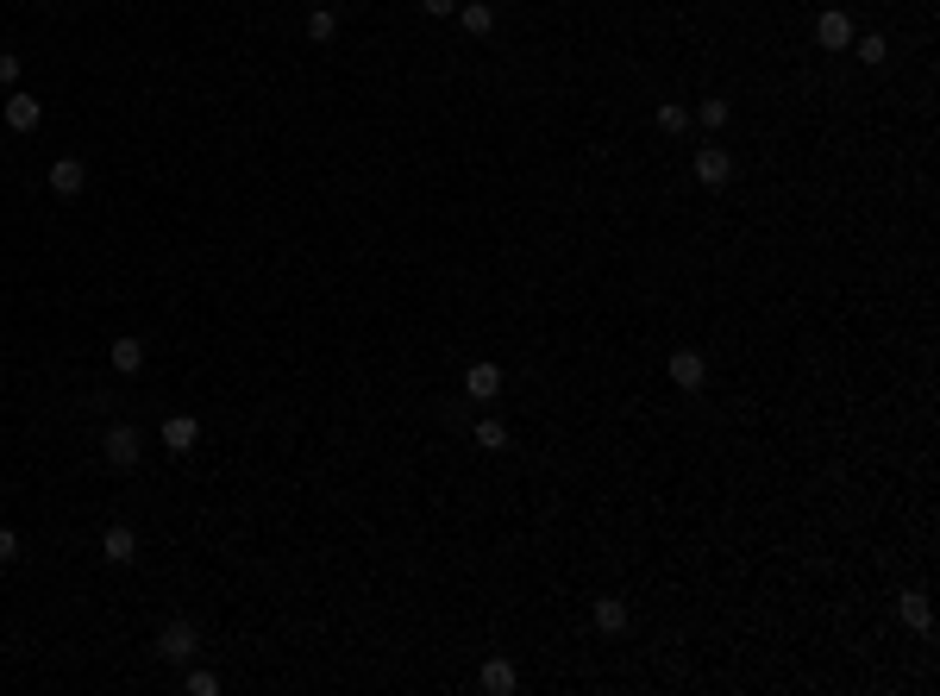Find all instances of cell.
<instances>
[{
    "label": "cell",
    "mask_w": 940,
    "mask_h": 696,
    "mask_svg": "<svg viewBox=\"0 0 940 696\" xmlns=\"http://www.w3.org/2000/svg\"><path fill=\"white\" fill-rule=\"evenodd\" d=\"M151 653H157L163 665H195V653H201V628H195V621H182V615H176V621H163L157 640H151Z\"/></svg>",
    "instance_id": "obj_1"
},
{
    "label": "cell",
    "mask_w": 940,
    "mask_h": 696,
    "mask_svg": "<svg viewBox=\"0 0 940 696\" xmlns=\"http://www.w3.org/2000/svg\"><path fill=\"white\" fill-rule=\"evenodd\" d=\"M101 458L113 464V471H132L138 458H145V427H132V421H113L101 433Z\"/></svg>",
    "instance_id": "obj_2"
},
{
    "label": "cell",
    "mask_w": 940,
    "mask_h": 696,
    "mask_svg": "<svg viewBox=\"0 0 940 696\" xmlns=\"http://www.w3.org/2000/svg\"><path fill=\"white\" fill-rule=\"evenodd\" d=\"M690 170H696L702 189H727V182H734V157H727L721 145H702V151L690 157Z\"/></svg>",
    "instance_id": "obj_3"
},
{
    "label": "cell",
    "mask_w": 940,
    "mask_h": 696,
    "mask_svg": "<svg viewBox=\"0 0 940 696\" xmlns=\"http://www.w3.org/2000/svg\"><path fill=\"white\" fill-rule=\"evenodd\" d=\"M82 189H88V164H82V157H57V164H51V195L57 201H76Z\"/></svg>",
    "instance_id": "obj_4"
},
{
    "label": "cell",
    "mask_w": 940,
    "mask_h": 696,
    "mask_svg": "<svg viewBox=\"0 0 940 696\" xmlns=\"http://www.w3.org/2000/svg\"><path fill=\"white\" fill-rule=\"evenodd\" d=\"M195 446H201V421H195V414H170V421H163V452L188 458Z\"/></svg>",
    "instance_id": "obj_5"
},
{
    "label": "cell",
    "mask_w": 940,
    "mask_h": 696,
    "mask_svg": "<svg viewBox=\"0 0 940 696\" xmlns=\"http://www.w3.org/2000/svg\"><path fill=\"white\" fill-rule=\"evenodd\" d=\"M101 559H107V565H132V559H138V533H132L126 521H113V527L101 533Z\"/></svg>",
    "instance_id": "obj_6"
},
{
    "label": "cell",
    "mask_w": 940,
    "mask_h": 696,
    "mask_svg": "<svg viewBox=\"0 0 940 696\" xmlns=\"http://www.w3.org/2000/svg\"><path fill=\"white\" fill-rule=\"evenodd\" d=\"M464 389H470V402H496L502 396V364H489V358L470 364L464 370Z\"/></svg>",
    "instance_id": "obj_7"
},
{
    "label": "cell",
    "mask_w": 940,
    "mask_h": 696,
    "mask_svg": "<svg viewBox=\"0 0 940 696\" xmlns=\"http://www.w3.org/2000/svg\"><path fill=\"white\" fill-rule=\"evenodd\" d=\"M0 113H7V126H13V132H32V126L44 120V101H38V95H26V88H13Z\"/></svg>",
    "instance_id": "obj_8"
},
{
    "label": "cell",
    "mask_w": 940,
    "mask_h": 696,
    "mask_svg": "<svg viewBox=\"0 0 940 696\" xmlns=\"http://www.w3.org/2000/svg\"><path fill=\"white\" fill-rule=\"evenodd\" d=\"M671 383L677 389H702L709 383V358L702 352H671Z\"/></svg>",
    "instance_id": "obj_9"
},
{
    "label": "cell",
    "mask_w": 940,
    "mask_h": 696,
    "mask_svg": "<svg viewBox=\"0 0 940 696\" xmlns=\"http://www.w3.org/2000/svg\"><path fill=\"white\" fill-rule=\"evenodd\" d=\"M477 684H483L489 696H514V684H521V671H514V659H483Z\"/></svg>",
    "instance_id": "obj_10"
},
{
    "label": "cell",
    "mask_w": 940,
    "mask_h": 696,
    "mask_svg": "<svg viewBox=\"0 0 940 696\" xmlns=\"http://www.w3.org/2000/svg\"><path fill=\"white\" fill-rule=\"evenodd\" d=\"M815 44L821 51H846V44H853V19L846 13H821L815 19Z\"/></svg>",
    "instance_id": "obj_11"
},
{
    "label": "cell",
    "mask_w": 940,
    "mask_h": 696,
    "mask_svg": "<svg viewBox=\"0 0 940 696\" xmlns=\"http://www.w3.org/2000/svg\"><path fill=\"white\" fill-rule=\"evenodd\" d=\"M590 621H596V634H608V640L627 634V602H621V596H602L596 609H590Z\"/></svg>",
    "instance_id": "obj_12"
},
{
    "label": "cell",
    "mask_w": 940,
    "mask_h": 696,
    "mask_svg": "<svg viewBox=\"0 0 940 696\" xmlns=\"http://www.w3.org/2000/svg\"><path fill=\"white\" fill-rule=\"evenodd\" d=\"M458 26H464L470 38H489V32H496V7H489V0H464V7H458Z\"/></svg>",
    "instance_id": "obj_13"
},
{
    "label": "cell",
    "mask_w": 940,
    "mask_h": 696,
    "mask_svg": "<svg viewBox=\"0 0 940 696\" xmlns=\"http://www.w3.org/2000/svg\"><path fill=\"white\" fill-rule=\"evenodd\" d=\"M107 358H113V370H126V377H138V370H145V339H113L107 345Z\"/></svg>",
    "instance_id": "obj_14"
},
{
    "label": "cell",
    "mask_w": 940,
    "mask_h": 696,
    "mask_svg": "<svg viewBox=\"0 0 940 696\" xmlns=\"http://www.w3.org/2000/svg\"><path fill=\"white\" fill-rule=\"evenodd\" d=\"M897 615L909 621L915 634H928V628H934V609H928V596H922V590H903V596H897Z\"/></svg>",
    "instance_id": "obj_15"
},
{
    "label": "cell",
    "mask_w": 940,
    "mask_h": 696,
    "mask_svg": "<svg viewBox=\"0 0 940 696\" xmlns=\"http://www.w3.org/2000/svg\"><path fill=\"white\" fill-rule=\"evenodd\" d=\"M846 51H853V57H859L865 69H884V63H890V44H884L878 32H865V38H853V44H846Z\"/></svg>",
    "instance_id": "obj_16"
},
{
    "label": "cell",
    "mask_w": 940,
    "mask_h": 696,
    "mask_svg": "<svg viewBox=\"0 0 940 696\" xmlns=\"http://www.w3.org/2000/svg\"><path fill=\"white\" fill-rule=\"evenodd\" d=\"M652 120H658V132H690V107L684 101H658Z\"/></svg>",
    "instance_id": "obj_17"
},
{
    "label": "cell",
    "mask_w": 940,
    "mask_h": 696,
    "mask_svg": "<svg viewBox=\"0 0 940 696\" xmlns=\"http://www.w3.org/2000/svg\"><path fill=\"white\" fill-rule=\"evenodd\" d=\"M333 32H339L333 7H314V13H308V38H314V44H333Z\"/></svg>",
    "instance_id": "obj_18"
},
{
    "label": "cell",
    "mask_w": 940,
    "mask_h": 696,
    "mask_svg": "<svg viewBox=\"0 0 940 696\" xmlns=\"http://www.w3.org/2000/svg\"><path fill=\"white\" fill-rule=\"evenodd\" d=\"M727 113H734V107H727L721 95H709V101H702V107H696V120H702V126H709V132H721V126H727Z\"/></svg>",
    "instance_id": "obj_19"
},
{
    "label": "cell",
    "mask_w": 940,
    "mask_h": 696,
    "mask_svg": "<svg viewBox=\"0 0 940 696\" xmlns=\"http://www.w3.org/2000/svg\"><path fill=\"white\" fill-rule=\"evenodd\" d=\"M477 446L483 452H508V427L502 421H477Z\"/></svg>",
    "instance_id": "obj_20"
},
{
    "label": "cell",
    "mask_w": 940,
    "mask_h": 696,
    "mask_svg": "<svg viewBox=\"0 0 940 696\" xmlns=\"http://www.w3.org/2000/svg\"><path fill=\"white\" fill-rule=\"evenodd\" d=\"M182 684H188V696H220V678H214V671H207V665H195V671H188Z\"/></svg>",
    "instance_id": "obj_21"
},
{
    "label": "cell",
    "mask_w": 940,
    "mask_h": 696,
    "mask_svg": "<svg viewBox=\"0 0 940 696\" xmlns=\"http://www.w3.org/2000/svg\"><path fill=\"white\" fill-rule=\"evenodd\" d=\"M13 559H19V533L0 527V565H13Z\"/></svg>",
    "instance_id": "obj_22"
},
{
    "label": "cell",
    "mask_w": 940,
    "mask_h": 696,
    "mask_svg": "<svg viewBox=\"0 0 940 696\" xmlns=\"http://www.w3.org/2000/svg\"><path fill=\"white\" fill-rule=\"evenodd\" d=\"M13 82H19V57L0 51V88H13Z\"/></svg>",
    "instance_id": "obj_23"
},
{
    "label": "cell",
    "mask_w": 940,
    "mask_h": 696,
    "mask_svg": "<svg viewBox=\"0 0 940 696\" xmlns=\"http://www.w3.org/2000/svg\"><path fill=\"white\" fill-rule=\"evenodd\" d=\"M420 7H427L433 19H452V7H458V0H420Z\"/></svg>",
    "instance_id": "obj_24"
},
{
    "label": "cell",
    "mask_w": 940,
    "mask_h": 696,
    "mask_svg": "<svg viewBox=\"0 0 940 696\" xmlns=\"http://www.w3.org/2000/svg\"><path fill=\"white\" fill-rule=\"evenodd\" d=\"M489 7H502V0H489Z\"/></svg>",
    "instance_id": "obj_25"
}]
</instances>
